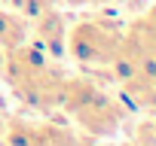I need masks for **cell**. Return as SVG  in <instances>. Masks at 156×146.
I'll use <instances>...</instances> for the list:
<instances>
[{"instance_id":"6","label":"cell","mask_w":156,"mask_h":146,"mask_svg":"<svg viewBox=\"0 0 156 146\" xmlns=\"http://www.w3.org/2000/svg\"><path fill=\"white\" fill-rule=\"evenodd\" d=\"M101 91V82L92 73H76V76H64L61 82V98H58V110H64L67 116L76 113L83 104H89L95 95Z\"/></svg>"},{"instance_id":"8","label":"cell","mask_w":156,"mask_h":146,"mask_svg":"<svg viewBox=\"0 0 156 146\" xmlns=\"http://www.w3.org/2000/svg\"><path fill=\"white\" fill-rule=\"evenodd\" d=\"M58 3V0H9V9H16V12H22V15H28V18H34V15H40L43 9H52Z\"/></svg>"},{"instance_id":"10","label":"cell","mask_w":156,"mask_h":146,"mask_svg":"<svg viewBox=\"0 0 156 146\" xmlns=\"http://www.w3.org/2000/svg\"><path fill=\"white\" fill-rule=\"evenodd\" d=\"M64 3H67V6H89L92 0H64Z\"/></svg>"},{"instance_id":"9","label":"cell","mask_w":156,"mask_h":146,"mask_svg":"<svg viewBox=\"0 0 156 146\" xmlns=\"http://www.w3.org/2000/svg\"><path fill=\"white\" fill-rule=\"evenodd\" d=\"M141 18H144V22H147V25H150V28L156 31V3H153V6H150V9H147V12L141 15Z\"/></svg>"},{"instance_id":"12","label":"cell","mask_w":156,"mask_h":146,"mask_svg":"<svg viewBox=\"0 0 156 146\" xmlns=\"http://www.w3.org/2000/svg\"><path fill=\"white\" fill-rule=\"evenodd\" d=\"M6 3H9V0H0V6H6Z\"/></svg>"},{"instance_id":"5","label":"cell","mask_w":156,"mask_h":146,"mask_svg":"<svg viewBox=\"0 0 156 146\" xmlns=\"http://www.w3.org/2000/svg\"><path fill=\"white\" fill-rule=\"evenodd\" d=\"M31 22H34L31 34L37 40L34 46H40L49 58L61 61L64 58V40H67V22H64V15L52 6V9H43L40 15H34Z\"/></svg>"},{"instance_id":"2","label":"cell","mask_w":156,"mask_h":146,"mask_svg":"<svg viewBox=\"0 0 156 146\" xmlns=\"http://www.w3.org/2000/svg\"><path fill=\"white\" fill-rule=\"evenodd\" d=\"M122 43V28L107 22V18H83L67 28L64 40V55L76 64L89 70L92 76H104L107 64L113 61L116 49Z\"/></svg>"},{"instance_id":"11","label":"cell","mask_w":156,"mask_h":146,"mask_svg":"<svg viewBox=\"0 0 156 146\" xmlns=\"http://www.w3.org/2000/svg\"><path fill=\"white\" fill-rule=\"evenodd\" d=\"M107 3H119V0H92V6H107Z\"/></svg>"},{"instance_id":"7","label":"cell","mask_w":156,"mask_h":146,"mask_svg":"<svg viewBox=\"0 0 156 146\" xmlns=\"http://www.w3.org/2000/svg\"><path fill=\"white\" fill-rule=\"evenodd\" d=\"M31 18L9 9V6H0V52H6V49H16L22 43H28L31 37Z\"/></svg>"},{"instance_id":"3","label":"cell","mask_w":156,"mask_h":146,"mask_svg":"<svg viewBox=\"0 0 156 146\" xmlns=\"http://www.w3.org/2000/svg\"><path fill=\"white\" fill-rule=\"evenodd\" d=\"M129 116V104L110 91H98L89 104H83L76 113H70V119L76 122L83 134H89L92 140H101V137H110L119 131V125L126 122Z\"/></svg>"},{"instance_id":"1","label":"cell","mask_w":156,"mask_h":146,"mask_svg":"<svg viewBox=\"0 0 156 146\" xmlns=\"http://www.w3.org/2000/svg\"><path fill=\"white\" fill-rule=\"evenodd\" d=\"M0 76H3V82L9 85V91L19 104H25L28 110L46 113V110H58L61 82H64L67 73L40 46L22 43V46L3 52Z\"/></svg>"},{"instance_id":"4","label":"cell","mask_w":156,"mask_h":146,"mask_svg":"<svg viewBox=\"0 0 156 146\" xmlns=\"http://www.w3.org/2000/svg\"><path fill=\"white\" fill-rule=\"evenodd\" d=\"M6 146H83L80 134L67 125L49 122V119H22L12 116L3 128Z\"/></svg>"}]
</instances>
